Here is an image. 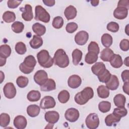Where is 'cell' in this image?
<instances>
[{
    "label": "cell",
    "mask_w": 129,
    "mask_h": 129,
    "mask_svg": "<svg viewBox=\"0 0 129 129\" xmlns=\"http://www.w3.org/2000/svg\"><path fill=\"white\" fill-rule=\"evenodd\" d=\"M129 71L128 70H124L121 74V77L122 78V80L123 82H127L129 81Z\"/></svg>",
    "instance_id": "cell-50"
},
{
    "label": "cell",
    "mask_w": 129,
    "mask_h": 129,
    "mask_svg": "<svg viewBox=\"0 0 129 129\" xmlns=\"http://www.w3.org/2000/svg\"><path fill=\"white\" fill-rule=\"evenodd\" d=\"M34 19L37 21H40L44 23H48L50 19L49 14L41 6L37 5L35 8Z\"/></svg>",
    "instance_id": "cell-4"
},
{
    "label": "cell",
    "mask_w": 129,
    "mask_h": 129,
    "mask_svg": "<svg viewBox=\"0 0 129 129\" xmlns=\"http://www.w3.org/2000/svg\"><path fill=\"white\" fill-rule=\"evenodd\" d=\"M29 44L33 49H38L43 44V39L41 36L34 35L33 38L30 41Z\"/></svg>",
    "instance_id": "cell-22"
},
{
    "label": "cell",
    "mask_w": 129,
    "mask_h": 129,
    "mask_svg": "<svg viewBox=\"0 0 129 129\" xmlns=\"http://www.w3.org/2000/svg\"><path fill=\"white\" fill-rule=\"evenodd\" d=\"M19 69L23 73L25 74H30L34 70V69H29L26 67L24 65L23 63H21L19 65Z\"/></svg>",
    "instance_id": "cell-49"
},
{
    "label": "cell",
    "mask_w": 129,
    "mask_h": 129,
    "mask_svg": "<svg viewBox=\"0 0 129 129\" xmlns=\"http://www.w3.org/2000/svg\"><path fill=\"white\" fill-rule=\"evenodd\" d=\"M3 92L5 96L8 99L14 98L17 93L16 89L14 84L11 82H9L5 84L3 88Z\"/></svg>",
    "instance_id": "cell-6"
},
{
    "label": "cell",
    "mask_w": 129,
    "mask_h": 129,
    "mask_svg": "<svg viewBox=\"0 0 129 129\" xmlns=\"http://www.w3.org/2000/svg\"><path fill=\"white\" fill-rule=\"evenodd\" d=\"M90 2H91L92 6H93L94 7H96L98 5L99 1L98 0H94V1H91Z\"/></svg>",
    "instance_id": "cell-54"
},
{
    "label": "cell",
    "mask_w": 129,
    "mask_h": 129,
    "mask_svg": "<svg viewBox=\"0 0 129 129\" xmlns=\"http://www.w3.org/2000/svg\"><path fill=\"white\" fill-rule=\"evenodd\" d=\"M98 58V54L94 52H88L85 56V61L89 64H93L96 62Z\"/></svg>",
    "instance_id": "cell-33"
},
{
    "label": "cell",
    "mask_w": 129,
    "mask_h": 129,
    "mask_svg": "<svg viewBox=\"0 0 129 129\" xmlns=\"http://www.w3.org/2000/svg\"><path fill=\"white\" fill-rule=\"evenodd\" d=\"M124 64H125L127 67H128V57H126L124 60Z\"/></svg>",
    "instance_id": "cell-57"
},
{
    "label": "cell",
    "mask_w": 129,
    "mask_h": 129,
    "mask_svg": "<svg viewBox=\"0 0 129 129\" xmlns=\"http://www.w3.org/2000/svg\"><path fill=\"white\" fill-rule=\"evenodd\" d=\"M29 83V80L28 79L23 76H19L17 78L16 80V84L18 85V86L20 88H23L26 87Z\"/></svg>",
    "instance_id": "cell-40"
},
{
    "label": "cell",
    "mask_w": 129,
    "mask_h": 129,
    "mask_svg": "<svg viewBox=\"0 0 129 129\" xmlns=\"http://www.w3.org/2000/svg\"><path fill=\"white\" fill-rule=\"evenodd\" d=\"M11 28L13 32L16 33H21L24 29V25L20 21H16L11 25Z\"/></svg>",
    "instance_id": "cell-37"
},
{
    "label": "cell",
    "mask_w": 129,
    "mask_h": 129,
    "mask_svg": "<svg viewBox=\"0 0 129 129\" xmlns=\"http://www.w3.org/2000/svg\"><path fill=\"white\" fill-rule=\"evenodd\" d=\"M78 28V24L75 22H70L68 23L66 27V30L69 33H73L75 32Z\"/></svg>",
    "instance_id": "cell-46"
},
{
    "label": "cell",
    "mask_w": 129,
    "mask_h": 129,
    "mask_svg": "<svg viewBox=\"0 0 129 129\" xmlns=\"http://www.w3.org/2000/svg\"><path fill=\"white\" fill-rule=\"evenodd\" d=\"M111 108V103L109 101H102L98 104V109L100 111L103 113L108 112Z\"/></svg>",
    "instance_id": "cell-36"
},
{
    "label": "cell",
    "mask_w": 129,
    "mask_h": 129,
    "mask_svg": "<svg viewBox=\"0 0 129 129\" xmlns=\"http://www.w3.org/2000/svg\"><path fill=\"white\" fill-rule=\"evenodd\" d=\"M113 39L111 35L108 33H105L101 36V43L102 45L106 47H109L112 44Z\"/></svg>",
    "instance_id": "cell-32"
},
{
    "label": "cell",
    "mask_w": 129,
    "mask_h": 129,
    "mask_svg": "<svg viewBox=\"0 0 129 129\" xmlns=\"http://www.w3.org/2000/svg\"><path fill=\"white\" fill-rule=\"evenodd\" d=\"M42 2L45 5L48 7H52L55 5V1L54 0H43Z\"/></svg>",
    "instance_id": "cell-52"
},
{
    "label": "cell",
    "mask_w": 129,
    "mask_h": 129,
    "mask_svg": "<svg viewBox=\"0 0 129 129\" xmlns=\"http://www.w3.org/2000/svg\"><path fill=\"white\" fill-rule=\"evenodd\" d=\"M106 69L104 63L102 62H97L91 67L92 73L96 76H98Z\"/></svg>",
    "instance_id": "cell-20"
},
{
    "label": "cell",
    "mask_w": 129,
    "mask_h": 129,
    "mask_svg": "<svg viewBox=\"0 0 129 129\" xmlns=\"http://www.w3.org/2000/svg\"><path fill=\"white\" fill-rule=\"evenodd\" d=\"M10 122V115L6 113H2L0 115V125L2 127L7 126Z\"/></svg>",
    "instance_id": "cell-38"
},
{
    "label": "cell",
    "mask_w": 129,
    "mask_h": 129,
    "mask_svg": "<svg viewBox=\"0 0 129 129\" xmlns=\"http://www.w3.org/2000/svg\"><path fill=\"white\" fill-rule=\"evenodd\" d=\"M107 29L110 32L115 33L117 32L119 28L118 23L115 22H110L107 25Z\"/></svg>",
    "instance_id": "cell-45"
},
{
    "label": "cell",
    "mask_w": 129,
    "mask_h": 129,
    "mask_svg": "<svg viewBox=\"0 0 129 129\" xmlns=\"http://www.w3.org/2000/svg\"><path fill=\"white\" fill-rule=\"evenodd\" d=\"M44 118L45 120L48 123L54 124L58 121L59 114L56 111H48L45 113Z\"/></svg>",
    "instance_id": "cell-12"
},
{
    "label": "cell",
    "mask_w": 129,
    "mask_h": 129,
    "mask_svg": "<svg viewBox=\"0 0 129 129\" xmlns=\"http://www.w3.org/2000/svg\"><path fill=\"white\" fill-rule=\"evenodd\" d=\"M22 2V1L9 0L7 2V5L8 7L10 9H15L20 5Z\"/></svg>",
    "instance_id": "cell-48"
},
{
    "label": "cell",
    "mask_w": 129,
    "mask_h": 129,
    "mask_svg": "<svg viewBox=\"0 0 129 129\" xmlns=\"http://www.w3.org/2000/svg\"><path fill=\"white\" fill-rule=\"evenodd\" d=\"M120 48L124 51H126L129 49V40L127 39H123L120 42Z\"/></svg>",
    "instance_id": "cell-47"
},
{
    "label": "cell",
    "mask_w": 129,
    "mask_h": 129,
    "mask_svg": "<svg viewBox=\"0 0 129 129\" xmlns=\"http://www.w3.org/2000/svg\"><path fill=\"white\" fill-rule=\"evenodd\" d=\"M40 107L36 104L30 105L27 108V114L31 117H35L38 116L40 113Z\"/></svg>",
    "instance_id": "cell-23"
},
{
    "label": "cell",
    "mask_w": 129,
    "mask_h": 129,
    "mask_svg": "<svg viewBox=\"0 0 129 129\" xmlns=\"http://www.w3.org/2000/svg\"><path fill=\"white\" fill-rule=\"evenodd\" d=\"M97 91L98 96L101 98H107L109 96V89L106 86L104 85H100L98 86L97 89Z\"/></svg>",
    "instance_id": "cell-26"
},
{
    "label": "cell",
    "mask_w": 129,
    "mask_h": 129,
    "mask_svg": "<svg viewBox=\"0 0 129 129\" xmlns=\"http://www.w3.org/2000/svg\"><path fill=\"white\" fill-rule=\"evenodd\" d=\"M13 124L17 129H24L27 124V119L23 115H18L14 118Z\"/></svg>",
    "instance_id": "cell-14"
},
{
    "label": "cell",
    "mask_w": 129,
    "mask_h": 129,
    "mask_svg": "<svg viewBox=\"0 0 129 129\" xmlns=\"http://www.w3.org/2000/svg\"><path fill=\"white\" fill-rule=\"evenodd\" d=\"M16 52L19 54H24L27 51L26 46L23 42H18L16 43L15 47Z\"/></svg>",
    "instance_id": "cell-39"
},
{
    "label": "cell",
    "mask_w": 129,
    "mask_h": 129,
    "mask_svg": "<svg viewBox=\"0 0 129 129\" xmlns=\"http://www.w3.org/2000/svg\"><path fill=\"white\" fill-rule=\"evenodd\" d=\"M82 83L81 77L77 75H73L71 76L68 80V86L72 89H76L80 87Z\"/></svg>",
    "instance_id": "cell-13"
},
{
    "label": "cell",
    "mask_w": 129,
    "mask_h": 129,
    "mask_svg": "<svg viewBox=\"0 0 129 129\" xmlns=\"http://www.w3.org/2000/svg\"><path fill=\"white\" fill-rule=\"evenodd\" d=\"M40 97L41 93L38 90H31L27 95V98L30 102L38 101Z\"/></svg>",
    "instance_id": "cell-29"
},
{
    "label": "cell",
    "mask_w": 129,
    "mask_h": 129,
    "mask_svg": "<svg viewBox=\"0 0 129 129\" xmlns=\"http://www.w3.org/2000/svg\"><path fill=\"white\" fill-rule=\"evenodd\" d=\"M63 25V19L60 16H57L54 18L52 22V26L57 29L61 28Z\"/></svg>",
    "instance_id": "cell-42"
},
{
    "label": "cell",
    "mask_w": 129,
    "mask_h": 129,
    "mask_svg": "<svg viewBox=\"0 0 129 129\" xmlns=\"http://www.w3.org/2000/svg\"><path fill=\"white\" fill-rule=\"evenodd\" d=\"M56 88V84L54 80L48 79L42 85L40 86V89L42 91H50L55 90Z\"/></svg>",
    "instance_id": "cell-18"
},
{
    "label": "cell",
    "mask_w": 129,
    "mask_h": 129,
    "mask_svg": "<svg viewBox=\"0 0 129 129\" xmlns=\"http://www.w3.org/2000/svg\"><path fill=\"white\" fill-rule=\"evenodd\" d=\"M106 86L111 90H116L119 85V80L116 76L114 75H111L109 80L105 83Z\"/></svg>",
    "instance_id": "cell-16"
},
{
    "label": "cell",
    "mask_w": 129,
    "mask_h": 129,
    "mask_svg": "<svg viewBox=\"0 0 129 129\" xmlns=\"http://www.w3.org/2000/svg\"><path fill=\"white\" fill-rule=\"evenodd\" d=\"M128 15V9L121 7H117L113 12L115 18L118 20H123L126 18Z\"/></svg>",
    "instance_id": "cell-15"
},
{
    "label": "cell",
    "mask_w": 129,
    "mask_h": 129,
    "mask_svg": "<svg viewBox=\"0 0 129 129\" xmlns=\"http://www.w3.org/2000/svg\"><path fill=\"white\" fill-rule=\"evenodd\" d=\"M56 104L54 99L50 96L44 97L40 102V107L41 109H47L55 107Z\"/></svg>",
    "instance_id": "cell-8"
},
{
    "label": "cell",
    "mask_w": 129,
    "mask_h": 129,
    "mask_svg": "<svg viewBox=\"0 0 129 129\" xmlns=\"http://www.w3.org/2000/svg\"><path fill=\"white\" fill-rule=\"evenodd\" d=\"M11 53V48L7 44H3L0 46V57L7 58Z\"/></svg>",
    "instance_id": "cell-31"
},
{
    "label": "cell",
    "mask_w": 129,
    "mask_h": 129,
    "mask_svg": "<svg viewBox=\"0 0 129 129\" xmlns=\"http://www.w3.org/2000/svg\"><path fill=\"white\" fill-rule=\"evenodd\" d=\"M113 113L121 118L127 115V110L124 107H117L114 109Z\"/></svg>",
    "instance_id": "cell-43"
},
{
    "label": "cell",
    "mask_w": 129,
    "mask_h": 129,
    "mask_svg": "<svg viewBox=\"0 0 129 129\" xmlns=\"http://www.w3.org/2000/svg\"><path fill=\"white\" fill-rule=\"evenodd\" d=\"M33 32L38 36H41L46 32V27L39 23H35L32 25Z\"/></svg>",
    "instance_id": "cell-25"
},
{
    "label": "cell",
    "mask_w": 129,
    "mask_h": 129,
    "mask_svg": "<svg viewBox=\"0 0 129 129\" xmlns=\"http://www.w3.org/2000/svg\"><path fill=\"white\" fill-rule=\"evenodd\" d=\"M117 7H121L126 8L128 10L129 9V1L128 0H120L118 1Z\"/></svg>",
    "instance_id": "cell-51"
},
{
    "label": "cell",
    "mask_w": 129,
    "mask_h": 129,
    "mask_svg": "<svg viewBox=\"0 0 129 129\" xmlns=\"http://www.w3.org/2000/svg\"><path fill=\"white\" fill-rule=\"evenodd\" d=\"M72 55L73 64L75 66L78 65L82 60L83 56V53L82 51L78 49H75L73 50Z\"/></svg>",
    "instance_id": "cell-30"
},
{
    "label": "cell",
    "mask_w": 129,
    "mask_h": 129,
    "mask_svg": "<svg viewBox=\"0 0 129 129\" xmlns=\"http://www.w3.org/2000/svg\"><path fill=\"white\" fill-rule=\"evenodd\" d=\"M99 122L98 116L95 113L89 114L85 119L86 125L90 129L97 128L99 125Z\"/></svg>",
    "instance_id": "cell-5"
},
{
    "label": "cell",
    "mask_w": 129,
    "mask_h": 129,
    "mask_svg": "<svg viewBox=\"0 0 129 129\" xmlns=\"http://www.w3.org/2000/svg\"><path fill=\"white\" fill-rule=\"evenodd\" d=\"M70 95L69 92L66 90L61 91L58 94V100L61 103H67L70 99Z\"/></svg>",
    "instance_id": "cell-35"
},
{
    "label": "cell",
    "mask_w": 129,
    "mask_h": 129,
    "mask_svg": "<svg viewBox=\"0 0 129 129\" xmlns=\"http://www.w3.org/2000/svg\"><path fill=\"white\" fill-rule=\"evenodd\" d=\"M111 76V74H110L109 71L107 69H105V70L102 73H101L97 77L100 82L105 83L109 80Z\"/></svg>",
    "instance_id": "cell-41"
},
{
    "label": "cell",
    "mask_w": 129,
    "mask_h": 129,
    "mask_svg": "<svg viewBox=\"0 0 129 129\" xmlns=\"http://www.w3.org/2000/svg\"><path fill=\"white\" fill-rule=\"evenodd\" d=\"M109 62L113 68L116 69L120 68L123 64L122 57L120 55L117 54H114Z\"/></svg>",
    "instance_id": "cell-21"
},
{
    "label": "cell",
    "mask_w": 129,
    "mask_h": 129,
    "mask_svg": "<svg viewBox=\"0 0 129 129\" xmlns=\"http://www.w3.org/2000/svg\"><path fill=\"white\" fill-rule=\"evenodd\" d=\"M0 73H1V83H2V82L3 81L4 79H5V75L3 74L2 71H0Z\"/></svg>",
    "instance_id": "cell-56"
},
{
    "label": "cell",
    "mask_w": 129,
    "mask_h": 129,
    "mask_svg": "<svg viewBox=\"0 0 129 129\" xmlns=\"http://www.w3.org/2000/svg\"><path fill=\"white\" fill-rule=\"evenodd\" d=\"M88 52H94L98 54L100 52V49L98 44L95 41H91L88 46Z\"/></svg>",
    "instance_id": "cell-44"
},
{
    "label": "cell",
    "mask_w": 129,
    "mask_h": 129,
    "mask_svg": "<svg viewBox=\"0 0 129 129\" xmlns=\"http://www.w3.org/2000/svg\"><path fill=\"white\" fill-rule=\"evenodd\" d=\"M53 59L54 64L61 68L67 67L70 63L69 56L62 49H58L55 51Z\"/></svg>",
    "instance_id": "cell-2"
},
{
    "label": "cell",
    "mask_w": 129,
    "mask_h": 129,
    "mask_svg": "<svg viewBox=\"0 0 129 129\" xmlns=\"http://www.w3.org/2000/svg\"><path fill=\"white\" fill-rule=\"evenodd\" d=\"M77 14V11L76 8L72 5H70L67 7L64 11V15L66 19L68 20L74 19Z\"/></svg>",
    "instance_id": "cell-19"
},
{
    "label": "cell",
    "mask_w": 129,
    "mask_h": 129,
    "mask_svg": "<svg viewBox=\"0 0 129 129\" xmlns=\"http://www.w3.org/2000/svg\"><path fill=\"white\" fill-rule=\"evenodd\" d=\"M80 113L78 109L75 108H70L68 109L64 113L66 119L71 122L76 121L79 118Z\"/></svg>",
    "instance_id": "cell-7"
},
{
    "label": "cell",
    "mask_w": 129,
    "mask_h": 129,
    "mask_svg": "<svg viewBox=\"0 0 129 129\" xmlns=\"http://www.w3.org/2000/svg\"><path fill=\"white\" fill-rule=\"evenodd\" d=\"M0 59H1L0 66L2 67V66H3L5 64V63L6 62V58H2V57H0Z\"/></svg>",
    "instance_id": "cell-55"
},
{
    "label": "cell",
    "mask_w": 129,
    "mask_h": 129,
    "mask_svg": "<svg viewBox=\"0 0 129 129\" xmlns=\"http://www.w3.org/2000/svg\"><path fill=\"white\" fill-rule=\"evenodd\" d=\"M37 58L39 64L44 68H49L52 66L54 61L49 54L48 51L45 49L40 50L37 54Z\"/></svg>",
    "instance_id": "cell-3"
},
{
    "label": "cell",
    "mask_w": 129,
    "mask_h": 129,
    "mask_svg": "<svg viewBox=\"0 0 129 129\" xmlns=\"http://www.w3.org/2000/svg\"><path fill=\"white\" fill-rule=\"evenodd\" d=\"M22 63L25 66L29 69H34L36 64V60L34 56L29 55L25 58Z\"/></svg>",
    "instance_id": "cell-27"
},
{
    "label": "cell",
    "mask_w": 129,
    "mask_h": 129,
    "mask_svg": "<svg viewBox=\"0 0 129 129\" xmlns=\"http://www.w3.org/2000/svg\"><path fill=\"white\" fill-rule=\"evenodd\" d=\"M89 39L88 32L82 30L78 32L75 36V42L79 45H84L85 44Z\"/></svg>",
    "instance_id": "cell-10"
},
{
    "label": "cell",
    "mask_w": 129,
    "mask_h": 129,
    "mask_svg": "<svg viewBox=\"0 0 129 129\" xmlns=\"http://www.w3.org/2000/svg\"><path fill=\"white\" fill-rule=\"evenodd\" d=\"M48 79L47 73L43 70H38L34 75V80L35 82L40 86L42 85Z\"/></svg>",
    "instance_id": "cell-9"
},
{
    "label": "cell",
    "mask_w": 129,
    "mask_h": 129,
    "mask_svg": "<svg viewBox=\"0 0 129 129\" xmlns=\"http://www.w3.org/2000/svg\"><path fill=\"white\" fill-rule=\"evenodd\" d=\"M120 119V117L112 113L106 116L105 118V123L108 126L115 125L117 123L119 122Z\"/></svg>",
    "instance_id": "cell-17"
},
{
    "label": "cell",
    "mask_w": 129,
    "mask_h": 129,
    "mask_svg": "<svg viewBox=\"0 0 129 129\" xmlns=\"http://www.w3.org/2000/svg\"><path fill=\"white\" fill-rule=\"evenodd\" d=\"M128 88H129V83L127 82H124V84L122 86L123 91L124 93H125L127 95H128Z\"/></svg>",
    "instance_id": "cell-53"
},
{
    "label": "cell",
    "mask_w": 129,
    "mask_h": 129,
    "mask_svg": "<svg viewBox=\"0 0 129 129\" xmlns=\"http://www.w3.org/2000/svg\"><path fill=\"white\" fill-rule=\"evenodd\" d=\"M94 96V91L93 89L90 87L85 88L82 91L77 93L74 97V100L76 103L79 105H84L90 99Z\"/></svg>",
    "instance_id": "cell-1"
},
{
    "label": "cell",
    "mask_w": 129,
    "mask_h": 129,
    "mask_svg": "<svg viewBox=\"0 0 129 129\" xmlns=\"http://www.w3.org/2000/svg\"><path fill=\"white\" fill-rule=\"evenodd\" d=\"M22 12V17L26 21H30L33 18L32 8L31 5L26 4L24 8H21L20 9Z\"/></svg>",
    "instance_id": "cell-11"
},
{
    "label": "cell",
    "mask_w": 129,
    "mask_h": 129,
    "mask_svg": "<svg viewBox=\"0 0 129 129\" xmlns=\"http://www.w3.org/2000/svg\"><path fill=\"white\" fill-rule=\"evenodd\" d=\"M114 54L113 50L110 48H106L101 52L100 58L104 61H109Z\"/></svg>",
    "instance_id": "cell-24"
},
{
    "label": "cell",
    "mask_w": 129,
    "mask_h": 129,
    "mask_svg": "<svg viewBox=\"0 0 129 129\" xmlns=\"http://www.w3.org/2000/svg\"><path fill=\"white\" fill-rule=\"evenodd\" d=\"M113 102L117 107H124L126 102L125 97L123 94H118L114 97Z\"/></svg>",
    "instance_id": "cell-28"
},
{
    "label": "cell",
    "mask_w": 129,
    "mask_h": 129,
    "mask_svg": "<svg viewBox=\"0 0 129 129\" xmlns=\"http://www.w3.org/2000/svg\"><path fill=\"white\" fill-rule=\"evenodd\" d=\"M3 20L6 23H12L16 20V15L13 12L7 11L4 13L2 16Z\"/></svg>",
    "instance_id": "cell-34"
}]
</instances>
